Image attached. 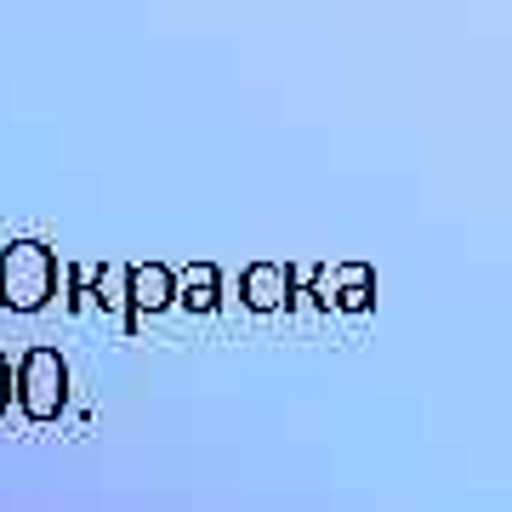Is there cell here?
Segmentation results:
<instances>
[{"instance_id":"277c9868","label":"cell","mask_w":512,"mask_h":512,"mask_svg":"<svg viewBox=\"0 0 512 512\" xmlns=\"http://www.w3.org/2000/svg\"><path fill=\"white\" fill-rule=\"evenodd\" d=\"M177 302V274L165 262H131L126 268V330H137L143 313H165Z\"/></svg>"},{"instance_id":"ba28073f","label":"cell","mask_w":512,"mask_h":512,"mask_svg":"<svg viewBox=\"0 0 512 512\" xmlns=\"http://www.w3.org/2000/svg\"><path fill=\"white\" fill-rule=\"evenodd\" d=\"M12 410V359H6V348H0V416Z\"/></svg>"},{"instance_id":"7a4b0ae2","label":"cell","mask_w":512,"mask_h":512,"mask_svg":"<svg viewBox=\"0 0 512 512\" xmlns=\"http://www.w3.org/2000/svg\"><path fill=\"white\" fill-rule=\"evenodd\" d=\"M12 399L29 421H57L69 404V359L57 348H29L12 365Z\"/></svg>"},{"instance_id":"52a82bcc","label":"cell","mask_w":512,"mask_h":512,"mask_svg":"<svg viewBox=\"0 0 512 512\" xmlns=\"http://www.w3.org/2000/svg\"><path fill=\"white\" fill-rule=\"evenodd\" d=\"M319 302H325V313L330 308L336 313H370L376 308V285H336V291H325Z\"/></svg>"},{"instance_id":"3957f363","label":"cell","mask_w":512,"mask_h":512,"mask_svg":"<svg viewBox=\"0 0 512 512\" xmlns=\"http://www.w3.org/2000/svg\"><path fill=\"white\" fill-rule=\"evenodd\" d=\"M296 279H302L296 262H251V268L239 274V302L251 313H279V308H291Z\"/></svg>"},{"instance_id":"8992f818","label":"cell","mask_w":512,"mask_h":512,"mask_svg":"<svg viewBox=\"0 0 512 512\" xmlns=\"http://www.w3.org/2000/svg\"><path fill=\"white\" fill-rule=\"evenodd\" d=\"M86 302L103 313H114L120 302H126V268L120 262H97L92 274H86Z\"/></svg>"},{"instance_id":"5b68a950","label":"cell","mask_w":512,"mask_h":512,"mask_svg":"<svg viewBox=\"0 0 512 512\" xmlns=\"http://www.w3.org/2000/svg\"><path fill=\"white\" fill-rule=\"evenodd\" d=\"M171 308L217 313L222 308V274H217V262H194V268L177 279V302H171Z\"/></svg>"},{"instance_id":"6da1fadb","label":"cell","mask_w":512,"mask_h":512,"mask_svg":"<svg viewBox=\"0 0 512 512\" xmlns=\"http://www.w3.org/2000/svg\"><path fill=\"white\" fill-rule=\"evenodd\" d=\"M57 291V256L40 239H12L0 245V308L40 313Z\"/></svg>"}]
</instances>
